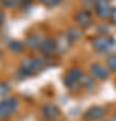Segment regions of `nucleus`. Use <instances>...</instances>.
<instances>
[{"instance_id": "1", "label": "nucleus", "mask_w": 116, "mask_h": 121, "mask_svg": "<svg viewBox=\"0 0 116 121\" xmlns=\"http://www.w3.org/2000/svg\"><path fill=\"white\" fill-rule=\"evenodd\" d=\"M104 113H105V110H104L103 108H100V106H93L92 109H89L88 112H86V118L88 120H99V118H101V117L104 116Z\"/></svg>"}, {"instance_id": "2", "label": "nucleus", "mask_w": 116, "mask_h": 121, "mask_svg": "<svg viewBox=\"0 0 116 121\" xmlns=\"http://www.w3.org/2000/svg\"><path fill=\"white\" fill-rule=\"evenodd\" d=\"M100 44H101V47L99 48L100 51H105L108 48L112 46V39H108V38H101V39H96L95 42H93V46L95 47H99Z\"/></svg>"}, {"instance_id": "3", "label": "nucleus", "mask_w": 116, "mask_h": 121, "mask_svg": "<svg viewBox=\"0 0 116 121\" xmlns=\"http://www.w3.org/2000/svg\"><path fill=\"white\" fill-rule=\"evenodd\" d=\"M92 73L99 78H107L108 77L107 69H105L103 65H100V63H95V65L92 66Z\"/></svg>"}, {"instance_id": "4", "label": "nucleus", "mask_w": 116, "mask_h": 121, "mask_svg": "<svg viewBox=\"0 0 116 121\" xmlns=\"http://www.w3.org/2000/svg\"><path fill=\"white\" fill-rule=\"evenodd\" d=\"M108 65L112 70H116V54H113L108 58Z\"/></svg>"}, {"instance_id": "5", "label": "nucleus", "mask_w": 116, "mask_h": 121, "mask_svg": "<svg viewBox=\"0 0 116 121\" xmlns=\"http://www.w3.org/2000/svg\"><path fill=\"white\" fill-rule=\"evenodd\" d=\"M112 17H113V22H116V9L113 11V13H112Z\"/></svg>"}]
</instances>
